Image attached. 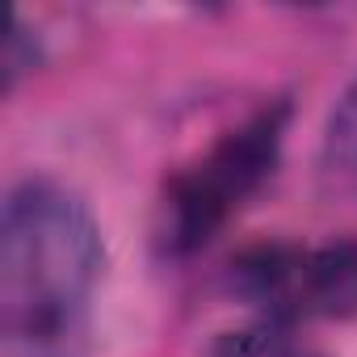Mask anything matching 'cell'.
Returning a JSON list of instances; mask_svg holds the SVG:
<instances>
[{"label": "cell", "mask_w": 357, "mask_h": 357, "mask_svg": "<svg viewBox=\"0 0 357 357\" xmlns=\"http://www.w3.org/2000/svg\"><path fill=\"white\" fill-rule=\"evenodd\" d=\"M278 357H319V353H315V349H298V344H294V349H286V353H278Z\"/></svg>", "instance_id": "cell-6"}, {"label": "cell", "mask_w": 357, "mask_h": 357, "mask_svg": "<svg viewBox=\"0 0 357 357\" xmlns=\"http://www.w3.org/2000/svg\"><path fill=\"white\" fill-rule=\"evenodd\" d=\"M105 248L89 202L47 176L13 185L0 211V332L13 357H72Z\"/></svg>", "instance_id": "cell-1"}, {"label": "cell", "mask_w": 357, "mask_h": 357, "mask_svg": "<svg viewBox=\"0 0 357 357\" xmlns=\"http://www.w3.org/2000/svg\"><path fill=\"white\" fill-rule=\"evenodd\" d=\"M290 105L273 101L257 109L248 122L227 130L198 164L181 168L168 181V248L172 252H194L269 181L282 143H286Z\"/></svg>", "instance_id": "cell-2"}, {"label": "cell", "mask_w": 357, "mask_h": 357, "mask_svg": "<svg viewBox=\"0 0 357 357\" xmlns=\"http://www.w3.org/2000/svg\"><path fill=\"white\" fill-rule=\"evenodd\" d=\"M298 307L328 315V319L357 315V240H336V244L303 257Z\"/></svg>", "instance_id": "cell-3"}, {"label": "cell", "mask_w": 357, "mask_h": 357, "mask_svg": "<svg viewBox=\"0 0 357 357\" xmlns=\"http://www.w3.org/2000/svg\"><path fill=\"white\" fill-rule=\"evenodd\" d=\"M324 168L340 185H357V80L340 93L324 130Z\"/></svg>", "instance_id": "cell-4"}, {"label": "cell", "mask_w": 357, "mask_h": 357, "mask_svg": "<svg viewBox=\"0 0 357 357\" xmlns=\"http://www.w3.org/2000/svg\"><path fill=\"white\" fill-rule=\"evenodd\" d=\"M206 357H273V340L265 336V328H236V332H219Z\"/></svg>", "instance_id": "cell-5"}]
</instances>
